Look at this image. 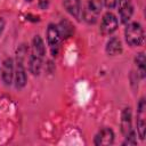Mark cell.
<instances>
[{
    "label": "cell",
    "mask_w": 146,
    "mask_h": 146,
    "mask_svg": "<svg viewBox=\"0 0 146 146\" xmlns=\"http://www.w3.org/2000/svg\"><path fill=\"white\" fill-rule=\"evenodd\" d=\"M46 56V46L43 39L36 34L32 39L31 51L29 56V71L33 75H39Z\"/></svg>",
    "instance_id": "1"
},
{
    "label": "cell",
    "mask_w": 146,
    "mask_h": 146,
    "mask_svg": "<svg viewBox=\"0 0 146 146\" xmlns=\"http://www.w3.org/2000/svg\"><path fill=\"white\" fill-rule=\"evenodd\" d=\"M26 54H27V48H26L25 44H22L17 49V51H16V62H15V71H14V82H15V87L17 89H23L26 86V82H27L26 67H25Z\"/></svg>",
    "instance_id": "2"
},
{
    "label": "cell",
    "mask_w": 146,
    "mask_h": 146,
    "mask_svg": "<svg viewBox=\"0 0 146 146\" xmlns=\"http://www.w3.org/2000/svg\"><path fill=\"white\" fill-rule=\"evenodd\" d=\"M120 125H121V132L124 137V141L122 143V145H136L137 136L135 129L132 128V112L129 106L122 110Z\"/></svg>",
    "instance_id": "3"
},
{
    "label": "cell",
    "mask_w": 146,
    "mask_h": 146,
    "mask_svg": "<svg viewBox=\"0 0 146 146\" xmlns=\"http://www.w3.org/2000/svg\"><path fill=\"white\" fill-rule=\"evenodd\" d=\"M124 39L130 47L141 46L145 39V32L141 24L138 22H129L128 24H125Z\"/></svg>",
    "instance_id": "4"
},
{
    "label": "cell",
    "mask_w": 146,
    "mask_h": 146,
    "mask_svg": "<svg viewBox=\"0 0 146 146\" xmlns=\"http://www.w3.org/2000/svg\"><path fill=\"white\" fill-rule=\"evenodd\" d=\"M103 8V0H88L82 8L81 17L87 24H95L97 23L100 11Z\"/></svg>",
    "instance_id": "5"
},
{
    "label": "cell",
    "mask_w": 146,
    "mask_h": 146,
    "mask_svg": "<svg viewBox=\"0 0 146 146\" xmlns=\"http://www.w3.org/2000/svg\"><path fill=\"white\" fill-rule=\"evenodd\" d=\"M46 39H47V43H48L51 56L56 57L59 52L60 40H62L56 24H54V23L48 24V27L46 30Z\"/></svg>",
    "instance_id": "6"
},
{
    "label": "cell",
    "mask_w": 146,
    "mask_h": 146,
    "mask_svg": "<svg viewBox=\"0 0 146 146\" xmlns=\"http://www.w3.org/2000/svg\"><path fill=\"white\" fill-rule=\"evenodd\" d=\"M136 128L138 137L144 140L146 135V103L145 98L141 97L137 105V114H136Z\"/></svg>",
    "instance_id": "7"
},
{
    "label": "cell",
    "mask_w": 146,
    "mask_h": 146,
    "mask_svg": "<svg viewBox=\"0 0 146 146\" xmlns=\"http://www.w3.org/2000/svg\"><path fill=\"white\" fill-rule=\"evenodd\" d=\"M119 27V19L117 17L111 13L107 11L103 15L102 21H100V25H99V31L104 36H108L112 35Z\"/></svg>",
    "instance_id": "8"
},
{
    "label": "cell",
    "mask_w": 146,
    "mask_h": 146,
    "mask_svg": "<svg viewBox=\"0 0 146 146\" xmlns=\"http://www.w3.org/2000/svg\"><path fill=\"white\" fill-rule=\"evenodd\" d=\"M117 11L119 17L122 24H128L131 21V17L133 15V3L132 0H119L117 1Z\"/></svg>",
    "instance_id": "9"
},
{
    "label": "cell",
    "mask_w": 146,
    "mask_h": 146,
    "mask_svg": "<svg viewBox=\"0 0 146 146\" xmlns=\"http://www.w3.org/2000/svg\"><path fill=\"white\" fill-rule=\"evenodd\" d=\"M14 71H15V62L11 57L5 58L1 65L0 74H1V80L6 86H10L14 80Z\"/></svg>",
    "instance_id": "10"
},
{
    "label": "cell",
    "mask_w": 146,
    "mask_h": 146,
    "mask_svg": "<svg viewBox=\"0 0 146 146\" xmlns=\"http://www.w3.org/2000/svg\"><path fill=\"white\" fill-rule=\"evenodd\" d=\"M114 137H115L114 131H113L111 128L105 127V128L100 129V130L96 133V136H95V138H94V144H95L96 146L112 145V144L114 143Z\"/></svg>",
    "instance_id": "11"
},
{
    "label": "cell",
    "mask_w": 146,
    "mask_h": 146,
    "mask_svg": "<svg viewBox=\"0 0 146 146\" xmlns=\"http://www.w3.org/2000/svg\"><path fill=\"white\" fill-rule=\"evenodd\" d=\"M64 9L76 21H80L82 15L81 0H63Z\"/></svg>",
    "instance_id": "12"
},
{
    "label": "cell",
    "mask_w": 146,
    "mask_h": 146,
    "mask_svg": "<svg viewBox=\"0 0 146 146\" xmlns=\"http://www.w3.org/2000/svg\"><path fill=\"white\" fill-rule=\"evenodd\" d=\"M123 46L119 36H111L105 46V51L108 56H117L122 52Z\"/></svg>",
    "instance_id": "13"
},
{
    "label": "cell",
    "mask_w": 146,
    "mask_h": 146,
    "mask_svg": "<svg viewBox=\"0 0 146 146\" xmlns=\"http://www.w3.org/2000/svg\"><path fill=\"white\" fill-rule=\"evenodd\" d=\"M57 29L60 35V39H67L70 36H72V34L74 33V26L73 24L68 21V19H62L58 24H57Z\"/></svg>",
    "instance_id": "14"
},
{
    "label": "cell",
    "mask_w": 146,
    "mask_h": 146,
    "mask_svg": "<svg viewBox=\"0 0 146 146\" xmlns=\"http://www.w3.org/2000/svg\"><path fill=\"white\" fill-rule=\"evenodd\" d=\"M135 65L137 67V76H139V79L143 80L145 78V73H146V58H145L144 52H138L136 55Z\"/></svg>",
    "instance_id": "15"
},
{
    "label": "cell",
    "mask_w": 146,
    "mask_h": 146,
    "mask_svg": "<svg viewBox=\"0 0 146 146\" xmlns=\"http://www.w3.org/2000/svg\"><path fill=\"white\" fill-rule=\"evenodd\" d=\"M119 0H103V6H105L107 9H114L117 5Z\"/></svg>",
    "instance_id": "16"
},
{
    "label": "cell",
    "mask_w": 146,
    "mask_h": 146,
    "mask_svg": "<svg viewBox=\"0 0 146 146\" xmlns=\"http://www.w3.org/2000/svg\"><path fill=\"white\" fill-rule=\"evenodd\" d=\"M50 2H51V0H38V6L40 9L46 10V9H48Z\"/></svg>",
    "instance_id": "17"
},
{
    "label": "cell",
    "mask_w": 146,
    "mask_h": 146,
    "mask_svg": "<svg viewBox=\"0 0 146 146\" xmlns=\"http://www.w3.org/2000/svg\"><path fill=\"white\" fill-rule=\"evenodd\" d=\"M5 25H6L5 19H3L2 17H0V34L2 33V31H3V29H5Z\"/></svg>",
    "instance_id": "18"
},
{
    "label": "cell",
    "mask_w": 146,
    "mask_h": 146,
    "mask_svg": "<svg viewBox=\"0 0 146 146\" xmlns=\"http://www.w3.org/2000/svg\"><path fill=\"white\" fill-rule=\"evenodd\" d=\"M25 1H26V2H32L33 0H25Z\"/></svg>",
    "instance_id": "19"
}]
</instances>
